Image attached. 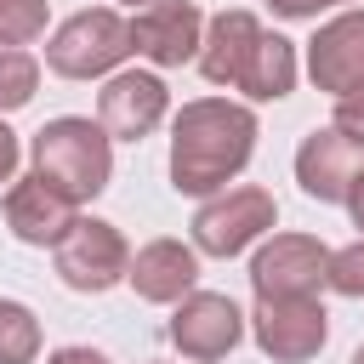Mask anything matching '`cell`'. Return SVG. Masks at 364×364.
<instances>
[{"mask_svg": "<svg viewBox=\"0 0 364 364\" xmlns=\"http://www.w3.org/2000/svg\"><path fill=\"white\" fill-rule=\"evenodd\" d=\"M256 154V114L228 97H193L171 119V188L176 193H222Z\"/></svg>", "mask_w": 364, "mask_h": 364, "instance_id": "6da1fadb", "label": "cell"}, {"mask_svg": "<svg viewBox=\"0 0 364 364\" xmlns=\"http://www.w3.org/2000/svg\"><path fill=\"white\" fill-rule=\"evenodd\" d=\"M199 74L210 85H233L250 102H279L296 91V40L267 34L256 11H216L205 23Z\"/></svg>", "mask_w": 364, "mask_h": 364, "instance_id": "7a4b0ae2", "label": "cell"}, {"mask_svg": "<svg viewBox=\"0 0 364 364\" xmlns=\"http://www.w3.org/2000/svg\"><path fill=\"white\" fill-rule=\"evenodd\" d=\"M28 159L34 171L63 188L74 205L97 199L114 176V136L102 131V119H85V114H63V119H46L28 142Z\"/></svg>", "mask_w": 364, "mask_h": 364, "instance_id": "3957f363", "label": "cell"}, {"mask_svg": "<svg viewBox=\"0 0 364 364\" xmlns=\"http://www.w3.org/2000/svg\"><path fill=\"white\" fill-rule=\"evenodd\" d=\"M131 51H136L131 23H125L114 6H91V11H74L68 23L51 28V40H46V68L63 74V80H102V74H114Z\"/></svg>", "mask_w": 364, "mask_h": 364, "instance_id": "277c9868", "label": "cell"}, {"mask_svg": "<svg viewBox=\"0 0 364 364\" xmlns=\"http://www.w3.org/2000/svg\"><path fill=\"white\" fill-rule=\"evenodd\" d=\"M51 262H57V279L80 296H102L114 290L125 273H131V245L114 222L102 216H74V228L51 245Z\"/></svg>", "mask_w": 364, "mask_h": 364, "instance_id": "5b68a950", "label": "cell"}, {"mask_svg": "<svg viewBox=\"0 0 364 364\" xmlns=\"http://www.w3.org/2000/svg\"><path fill=\"white\" fill-rule=\"evenodd\" d=\"M273 222H279V205H273L267 188H250V182L245 188H222L193 216V250H205V256H239L245 245H256L262 233H273Z\"/></svg>", "mask_w": 364, "mask_h": 364, "instance_id": "8992f818", "label": "cell"}, {"mask_svg": "<svg viewBox=\"0 0 364 364\" xmlns=\"http://www.w3.org/2000/svg\"><path fill=\"white\" fill-rule=\"evenodd\" d=\"M250 330L273 364H307L330 336V313L318 296H256Z\"/></svg>", "mask_w": 364, "mask_h": 364, "instance_id": "52a82bcc", "label": "cell"}, {"mask_svg": "<svg viewBox=\"0 0 364 364\" xmlns=\"http://www.w3.org/2000/svg\"><path fill=\"white\" fill-rule=\"evenodd\" d=\"M330 273V245L313 233H273L250 256V290L256 296H318Z\"/></svg>", "mask_w": 364, "mask_h": 364, "instance_id": "ba28073f", "label": "cell"}, {"mask_svg": "<svg viewBox=\"0 0 364 364\" xmlns=\"http://www.w3.org/2000/svg\"><path fill=\"white\" fill-rule=\"evenodd\" d=\"M239 336H245V313H239L228 296H216V290H188V296L176 301V313H171V341H176V353L193 358V364L228 358V353L239 347Z\"/></svg>", "mask_w": 364, "mask_h": 364, "instance_id": "9c48e42d", "label": "cell"}, {"mask_svg": "<svg viewBox=\"0 0 364 364\" xmlns=\"http://www.w3.org/2000/svg\"><path fill=\"white\" fill-rule=\"evenodd\" d=\"M165 108H171V91H165V80L148 74V68H119V74H108V85L97 91V119H102V131H108L114 142H142V136L165 119Z\"/></svg>", "mask_w": 364, "mask_h": 364, "instance_id": "30bf717a", "label": "cell"}, {"mask_svg": "<svg viewBox=\"0 0 364 364\" xmlns=\"http://www.w3.org/2000/svg\"><path fill=\"white\" fill-rule=\"evenodd\" d=\"M131 40L136 57H148L154 68H182L205 46V17L193 0H154L131 17Z\"/></svg>", "mask_w": 364, "mask_h": 364, "instance_id": "8fae6325", "label": "cell"}, {"mask_svg": "<svg viewBox=\"0 0 364 364\" xmlns=\"http://www.w3.org/2000/svg\"><path fill=\"white\" fill-rule=\"evenodd\" d=\"M307 74L330 97L364 91V11H341L307 40Z\"/></svg>", "mask_w": 364, "mask_h": 364, "instance_id": "7c38bea8", "label": "cell"}, {"mask_svg": "<svg viewBox=\"0 0 364 364\" xmlns=\"http://www.w3.org/2000/svg\"><path fill=\"white\" fill-rule=\"evenodd\" d=\"M358 165H364V148L347 142L336 125L301 136V148H296V182H301V193L318 199V205H347V188H353Z\"/></svg>", "mask_w": 364, "mask_h": 364, "instance_id": "4fadbf2b", "label": "cell"}, {"mask_svg": "<svg viewBox=\"0 0 364 364\" xmlns=\"http://www.w3.org/2000/svg\"><path fill=\"white\" fill-rule=\"evenodd\" d=\"M74 199L63 193V188H51L40 171H28V176H17L11 188H6V228L23 239V245H57L68 228H74Z\"/></svg>", "mask_w": 364, "mask_h": 364, "instance_id": "5bb4252c", "label": "cell"}, {"mask_svg": "<svg viewBox=\"0 0 364 364\" xmlns=\"http://www.w3.org/2000/svg\"><path fill=\"white\" fill-rule=\"evenodd\" d=\"M125 284H131L142 301L171 307V301H182V296L199 284V250L182 245V239H148V245L131 256Z\"/></svg>", "mask_w": 364, "mask_h": 364, "instance_id": "9a60e30c", "label": "cell"}, {"mask_svg": "<svg viewBox=\"0 0 364 364\" xmlns=\"http://www.w3.org/2000/svg\"><path fill=\"white\" fill-rule=\"evenodd\" d=\"M34 358H40V318L23 301L0 296V364H34Z\"/></svg>", "mask_w": 364, "mask_h": 364, "instance_id": "2e32d148", "label": "cell"}, {"mask_svg": "<svg viewBox=\"0 0 364 364\" xmlns=\"http://www.w3.org/2000/svg\"><path fill=\"white\" fill-rule=\"evenodd\" d=\"M34 91H40V63L23 46H0V114L23 108Z\"/></svg>", "mask_w": 364, "mask_h": 364, "instance_id": "e0dca14e", "label": "cell"}, {"mask_svg": "<svg viewBox=\"0 0 364 364\" xmlns=\"http://www.w3.org/2000/svg\"><path fill=\"white\" fill-rule=\"evenodd\" d=\"M46 34V0H0V46H28Z\"/></svg>", "mask_w": 364, "mask_h": 364, "instance_id": "ac0fdd59", "label": "cell"}, {"mask_svg": "<svg viewBox=\"0 0 364 364\" xmlns=\"http://www.w3.org/2000/svg\"><path fill=\"white\" fill-rule=\"evenodd\" d=\"M324 284H330L336 296H353V301H364V233H358L353 245L330 250V273H324Z\"/></svg>", "mask_w": 364, "mask_h": 364, "instance_id": "d6986e66", "label": "cell"}, {"mask_svg": "<svg viewBox=\"0 0 364 364\" xmlns=\"http://www.w3.org/2000/svg\"><path fill=\"white\" fill-rule=\"evenodd\" d=\"M347 142H358L364 148V91H347V97H336V119H330Z\"/></svg>", "mask_w": 364, "mask_h": 364, "instance_id": "ffe728a7", "label": "cell"}, {"mask_svg": "<svg viewBox=\"0 0 364 364\" xmlns=\"http://www.w3.org/2000/svg\"><path fill=\"white\" fill-rule=\"evenodd\" d=\"M279 17H290V23H301V17H318L324 6H341V0H267Z\"/></svg>", "mask_w": 364, "mask_h": 364, "instance_id": "44dd1931", "label": "cell"}, {"mask_svg": "<svg viewBox=\"0 0 364 364\" xmlns=\"http://www.w3.org/2000/svg\"><path fill=\"white\" fill-rule=\"evenodd\" d=\"M6 182H17V131L0 119V188Z\"/></svg>", "mask_w": 364, "mask_h": 364, "instance_id": "7402d4cb", "label": "cell"}, {"mask_svg": "<svg viewBox=\"0 0 364 364\" xmlns=\"http://www.w3.org/2000/svg\"><path fill=\"white\" fill-rule=\"evenodd\" d=\"M46 364H108V353H97V347H57Z\"/></svg>", "mask_w": 364, "mask_h": 364, "instance_id": "603a6c76", "label": "cell"}, {"mask_svg": "<svg viewBox=\"0 0 364 364\" xmlns=\"http://www.w3.org/2000/svg\"><path fill=\"white\" fill-rule=\"evenodd\" d=\"M347 210H353V228L364 233V165H358V176H353V188H347Z\"/></svg>", "mask_w": 364, "mask_h": 364, "instance_id": "cb8c5ba5", "label": "cell"}, {"mask_svg": "<svg viewBox=\"0 0 364 364\" xmlns=\"http://www.w3.org/2000/svg\"><path fill=\"white\" fill-rule=\"evenodd\" d=\"M119 6H131V11H142V6H154V0H119Z\"/></svg>", "mask_w": 364, "mask_h": 364, "instance_id": "d4e9b609", "label": "cell"}, {"mask_svg": "<svg viewBox=\"0 0 364 364\" xmlns=\"http://www.w3.org/2000/svg\"><path fill=\"white\" fill-rule=\"evenodd\" d=\"M353 364H364V347H358V353H353Z\"/></svg>", "mask_w": 364, "mask_h": 364, "instance_id": "484cf974", "label": "cell"}]
</instances>
